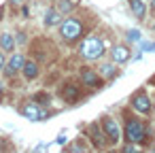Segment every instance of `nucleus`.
Returning <instances> with one entry per match:
<instances>
[{
    "label": "nucleus",
    "instance_id": "f8f14e48",
    "mask_svg": "<svg viewBox=\"0 0 155 153\" xmlns=\"http://www.w3.org/2000/svg\"><path fill=\"white\" fill-rule=\"evenodd\" d=\"M38 62L36 60H26V64H24V68H21V75H24V79L26 81H34L36 77H38Z\"/></svg>",
    "mask_w": 155,
    "mask_h": 153
},
{
    "label": "nucleus",
    "instance_id": "f257e3e1",
    "mask_svg": "<svg viewBox=\"0 0 155 153\" xmlns=\"http://www.w3.org/2000/svg\"><path fill=\"white\" fill-rule=\"evenodd\" d=\"M106 53V43L100 36H87L79 41V55L85 62H98Z\"/></svg>",
    "mask_w": 155,
    "mask_h": 153
},
{
    "label": "nucleus",
    "instance_id": "0eeeda50",
    "mask_svg": "<svg viewBox=\"0 0 155 153\" xmlns=\"http://www.w3.org/2000/svg\"><path fill=\"white\" fill-rule=\"evenodd\" d=\"M130 104H132V108H134L136 113H140V115H149V113H151V98L147 96L144 89H138L136 94H132Z\"/></svg>",
    "mask_w": 155,
    "mask_h": 153
},
{
    "label": "nucleus",
    "instance_id": "a878e982",
    "mask_svg": "<svg viewBox=\"0 0 155 153\" xmlns=\"http://www.w3.org/2000/svg\"><path fill=\"white\" fill-rule=\"evenodd\" d=\"M2 13H5V11H2V9H0V22H2Z\"/></svg>",
    "mask_w": 155,
    "mask_h": 153
},
{
    "label": "nucleus",
    "instance_id": "1a4fd4ad",
    "mask_svg": "<svg viewBox=\"0 0 155 153\" xmlns=\"http://www.w3.org/2000/svg\"><path fill=\"white\" fill-rule=\"evenodd\" d=\"M24 64H26V58H24V53H13L11 58H9V62L5 64V77H15L17 72H21V68H24Z\"/></svg>",
    "mask_w": 155,
    "mask_h": 153
},
{
    "label": "nucleus",
    "instance_id": "f03ea898",
    "mask_svg": "<svg viewBox=\"0 0 155 153\" xmlns=\"http://www.w3.org/2000/svg\"><path fill=\"white\" fill-rule=\"evenodd\" d=\"M58 28H60L62 41L68 43V45L79 43V41L83 38V32H85V24H83L79 17H72V15H68L66 19H62V24H60Z\"/></svg>",
    "mask_w": 155,
    "mask_h": 153
},
{
    "label": "nucleus",
    "instance_id": "393cba45",
    "mask_svg": "<svg viewBox=\"0 0 155 153\" xmlns=\"http://www.w3.org/2000/svg\"><path fill=\"white\" fill-rule=\"evenodd\" d=\"M151 85H155V75H153V77H151Z\"/></svg>",
    "mask_w": 155,
    "mask_h": 153
},
{
    "label": "nucleus",
    "instance_id": "4468645a",
    "mask_svg": "<svg viewBox=\"0 0 155 153\" xmlns=\"http://www.w3.org/2000/svg\"><path fill=\"white\" fill-rule=\"evenodd\" d=\"M62 24V13L58 11V9H49L47 13H45V26L47 28H55V26H60Z\"/></svg>",
    "mask_w": 155,
    "mask_h": 153
},
{
    "label": "nucleus",
    "instance_id": "b1692460",
    "mask_svg": "<svg viewBox=\"0 0 155 153\" xmlns=\"http://www.w3.org/2000/svg\"><path fill=\"white\" fill-rule=\"evenodd\" d=\"M2 91H5V85H2V81H0V98H2Z\"/></svg>",
    "mask_w": 155,
    "mask_h": 153
},
{
    "label": "nucleus",
    "instance_id": "20e7f679",
    "mask_svg": "<svg viewBox=\"0 0 155 153\" xmlns=\"http://www.w3.org/2000/svg\"><path fill=\"white\" fill-rule=\"evenodd\" d=\"M79 77H81V83H83L85 87H94V89L104 87V79H102V75H100L98 70L89 68V66H81V68H79Z\"/></svg>",
    "mask_w": 155,
    "mask_h": 153
},
{
    "label": "nucleus",
    "instance_id": "423d86ee",
    "mask_svg": "<svg viewBox=\"0 0 155 153\" xmlns=\"http://www.w3.org/2000/svg\"><path fill=\"white\" fill-rule=\"evenodd\" d=\"M100 125H102V130H104V134H106V138H108V145H117V142L121 140V130H119V123H117L113 117L104 115V117L100 119Z\"/></svg>",
    "mask_w": 155,
    "mask_h": 153
},
{
    "label": "nucleus",
    "instance_id": "a211bd4d",
    "mask_svg": "<svg viewBox=\"0 0 155 153\" xmlns=\"http://www.w3.org/2000/svg\"><path fill=\"white\" fill-rule=\"evenodd\" d=\"M34 100H36V102H49V96H47V94H36Z\"/></svg>",
    "mask_w": 155,
    "mask_h": 153
},
{
    "label": "nucleus",
    "instance_id": "2eb2a0df",
    "mask_svg": "<svg viewBox=\"0 0 155 153\" xmlns=\"http://www.w3.org/2000/svg\"><path fill=\"white\" fill-rule=\"evenodd\" d=\"M115 66H117V64H115V62H110V64H102V66L98 68V72L102 75V79H104V81H110V79H115V77L119 75V70H117Z\"/></svg>",
    "mask_w": 155,
    "mask_h": 153
},
{
    "label": "nucleus",
    "instance_id": "6e6552de",
    "mask_svg": "<svg viewBox=\"0 0 155 153\" xmlns=\"http://www.w3.org/2000/svg\"><path fill=\"white\" fill-rule=\"evenodd\" d=\"M60 96H62L64 102L72 104V102H77V100L81 98V87H79L74 81H66V83H62V87H60Z\"/></svg>",
    "mask_w": 155,
    "mask_h": 153
},
{
    "label": "nucleus",
    "instance_id": "7ed1b4c3",
    "mask_svg": "<svg viewBox=\"0 0 155 153\" xmlns=\"http://www.w3.org/2000/svg\"><path fill=\"white\" fill-rule=\"evenodd\" d=\"M147 138H149V134H147L144 121L138 119V117H127L125 119V128H123V140L138 145V142H144Z\"/></svg>",
    "mask_w": 155,
    "mask_h": 153
},
{
    "label": "nucleus",
    "instance_id": "412c9836",
    "mask_svg": "<svg viewBox=\"0 0 155 153\" xmlns=\"http://www.w3.org/2000/svg\"><path fill=\"white\" fill-rule=\"evenodd\" d=\"M17 41H19V43H26V34L19 32V34H17Z\"/></svg>",
    "mask_w": 155,
    "mask_h": 153
},
{
    "label": "nucleus",
    "instance_id": "4be33fe9",
    "mask_svg": "<svg viewBox=\"0 0 155 153\" xmlns=\"http://www.w3.org/2000/svg\"><path fill=\"white\" fill-rule=\"evenodd\" d=\"M9 2H11V5H21L24 0H9Z\"/></svg>",
    "mask_w": 155,
    "mask_h": 153
},
{
    "label": "nucleus",
    "instance_id": "9d476101",
    "mask_svg": "<svg viewBox=\"0 0 155 153\" xmlns=\"http://www.w3.org/2000/svg\"><path fill=\"white\" fill-rule=\"evenodd\" d=\"M87 134H89L91 140H94V149H106V140H108V138H106V134H104L100 121L94 123V125H89V128H87Z\"/></svg>",
    "mask_w": 155,
    "mask_h": 153
},
{
    "label": "nucleus",
    "instance_id": "6ab92c4d",
    "mask_svg": "<svg viewBox=\"0 0 155 153\" xmlns=\"http://www.w3.org/2000/svg\"><path fill=\"white\" fill-rule=\"evenodd\" d=\"M127 38H130V41H138V38H140V32H134V30H130V32H127Z\"/></svg>",
    "mask_w": 155,
    "mask_h": 153
},
{
    "label": "nucleus",
    "instance_id": "f3484780",
    "mask_svg": "<svg viewBox=\"0 0 155 153\" xmlns=\"http://www.w3.org/2000/svg\"><path fill=\"white\" fill-rule=\"evenodd\" d=\"M77 5H79L77 0H58V7H55V9H58L62 15H70V13L77 9Z\"/></svg>",
    "mask_w": 155,
    "mask_h": 153
},
{
    "label": "nucleus",
    "instance_id": "39448f33",
    "mask_svg": "<svg viewBox=\"0 0 155 153\" xmlns=\"http://www.w3.org/2000/svg\"><path fill=\"white\" fill-rule=\"evenodd\" d=\"M21 115L28 117L30 121H41V119H47L49 117V111L43 108V104H38L36 100H30V102H24L21 104Z\"/></svg>",
    "mask_w": 155,
    "mask_h": 153
},
{
    "label": "nucleus",
    "instance_id": "5701e85b",
    "mask_svg": "<svg viewBox=\"0 0 155 153\" xmlns=\"http://www.w3.org/2000/svg\"><path fill=\"white\" fill-rule=\"evenodd\" d=\"M149 7H151V11L155 13V0H151V5H149Z\"/></svg>",
    "mask_w": 155,
    "mask_h": 153
},
{
    "label": "nucleus",
    "instance_id": "9b49d317",
    "mask_svg": "<svg viewBox=\"0 0 155 153\" xmlns=\"http://www.w3.org/2000/svg\"><path fill=\"white\" fill-rule=\"evenodd\" d=\"M130 58H132V53H130V49H127L125 45H115V47L110 49V60H113L117 66L130 62Z\"/></svg>",
    "mask_w": 155,
    "mask_h": 153
},
{
    "label": "nucleus",
    "instance_id": "ddd939ff",
    "mask_svg": "<svg viewBox=\"0 0 155 153\" xmlns=\"http://www.w3.org/2000/svg\"><path fill=\"white\" fill-rule=\"evenodd\" d=\"M127 5H130V11L136 15V19H144L147 17V5L142 2V0H127Z\"/></svg>",
    "mask_w": 155,
    "mask_h": 153
},
{
    "label": "nucleus",
    "instance_id": "aec40b11",
    "mask_svg": "<svg viewBox=\"0 0 155 153\" xmlns=\"http://www.w3.org/2000/svg\"><path fill=\"white\" fill-rule=\"evenodd\" d=\"M5 64H7V58L5 53H0V70H5Z\"/></svg>",
    "mask_w": 155,
    "mask_h": 153
},
{
    "label": "nucleus",
    "instance_id": "dca6fc26",
    "mask_svg": "<svg viewBox=\"0 0 155 153\" xmlns=\"http://www.w3.org/2000/svg\"><path fill=\"white\" fill-rule=\"evenodd\" d=\"M0 49L7 51V53H11V51L15 49V36H13V34H9V32L0 34Z\"/></svg>",
    "mask_w": 155,
    "mask_h": 153
}]
</instances>
